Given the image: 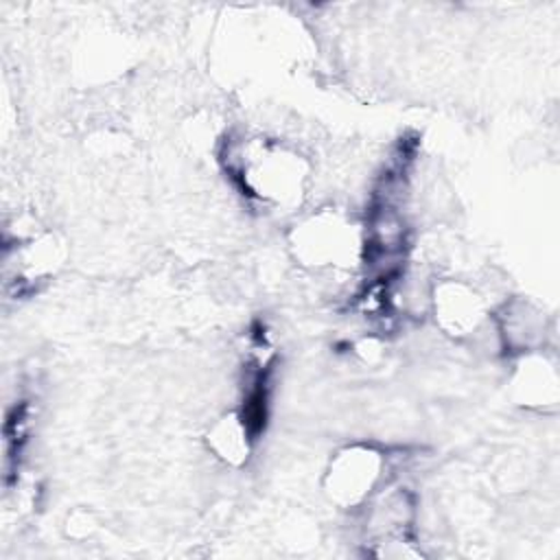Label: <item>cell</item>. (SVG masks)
<instances>
[{
    "instance_id": "obj_1",
    "label": "cell",
    "mask_w": 560,
    "mask_h": 560,
    "mask_svg": "<svg viewBox=\"0 0 560 560\" xmlns=\"http://www.w3.org/2000/svg\"><path fill=\"white\" fill-rule=\"evenodd\" d=\"M230 155L234 177L249 197L276 208L300 203L306 164L295 151L273 140L252 138L241 142Z\"/></svg>"
},
{
    "instance_id": "obj_2",
    "label": "cell",
    "mask_w": 560,
    "mask_h": 560,
    "mask_svg": "<svg viewBox=\"0 0 560 560\" xmlns=\"http://www.w3.org/2000/svg\"><path fill=\"white\" fill-rule=\"evenodd\" d=\"M291 247L298 260L315 269H348L361 256V232L341 212L322 210L291 234Z\"/></svg>"
},
{
    "instance_id": "obj_3",
    "label": "cell",
    "mask_w": 560,
    "mask_h": 560,
    "mask_svg": "<svg viewBox=\"0 0 560 560\" xmlns=\"http://www.w3.org/2000/svg\"><path fill=\"white\" fill-rule=\"evenodd\" d=\"M381 475L383 455L374 446H346L330 462L326 472V492L335 503L352 508L370 497Z\"/></svg>"
},
{
    "instance_id": "obj_4",
    "label": "cell",
    "mask_w": 560,
    "mask_h": 560,
    "mask_svg": "<svg viewBox=\"0 0 560 560\" xmlns=\"http://www.w3.org/2000/svg\"><path fill=\"white\" fill-rule=\"evenodd\" d=\"M433 311L438 324L455 337L475 332L486 317L481 295L464 282H442L435 287Z\"/></svg>"
},
{
    "instance_id": "obj_5",
    "label": "cell",
    "mask_w": 560,
    "mask_h": 560,
    "mask_svg": "<svg viewBox=\"0 0 560 560\" xmlns=\"http://www.w3.org/2000/svg\"><path fill=\"white\" fill-rule=\"evenodd\" d=\"M514 389L523 405H553L558 398L556 370L542 357L525 359L514 378Z\"/></svg>"
},
{
    "instance_id": "obj_6",
    "label": "cell",
    "mask_w": 560,
    "mask_h": 560,
    "mask_svg": "<svg viewBox=\"0 0 560 560\" xmlns=\"http://www.w3.org/2000/svg\"><path fill=\"white\" fill-rule=\"evenodd\" d=\"M249 433L243 416L228 413L223 416L208 433L210 448L228 464H243L249 455Z\"/></svg>"
}]
</instances>
